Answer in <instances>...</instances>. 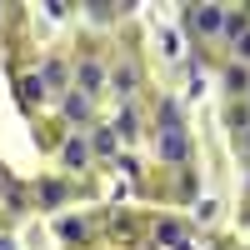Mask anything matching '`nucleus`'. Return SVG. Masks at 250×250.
Returning <instances> with one entry per match:
<instances>
[{
    "mask_svg": "<svg viewBox=\"0 0 250 250\" xmlns=\"http://www.w3.org/2000/svg\"><path fill=\"white\" fill-rule=\"evenodd\" d=\"M245 50H250V40H245Z\"/></svg>",
    "mask_w": 250,
    "mask_h": 250,
    "instance_id": "1",
    "label": "nucleus"
},
{
    "mask_svg": "<svg viewBox=\"0 0 250 250\" xmlns=\"http://www.w3.org/2000/svg\"><path fill=\"white\" fill-rule=\"evenodd\" d=\"M245 145H250V135H245Z\"/></svg>",
    "mask_w": 250,
    "mask_h": 250,
    "instance_id": "2",
    "label": "nucleus"
}]
</instances>
